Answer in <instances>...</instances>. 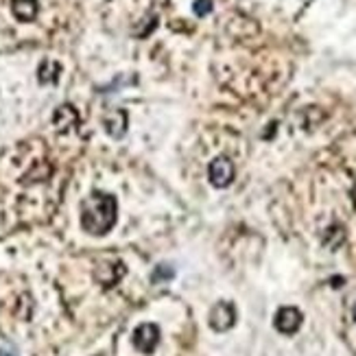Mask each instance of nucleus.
<instances>
[{
    "mask_svg": "<svg viewBox=\"0 0 356 356\" xmlns=\"http://www.w3.org/2000/svg\"><path fill=\"white\" fill-rule=\"evenodd\" d=\"M116 223V199L107 193H92L81 206V227L88 234H107Z\"/></svg>",
    "mask_w": 356,
    "mask_h": 356,
    "instance_id": "nucleus-1",
    "label": "nucleus"
},
{
    "mask_svg": "<svg viewBox=\"0 0 356 356\" xmlns=\"http://www.w3.org/2000/svg\"><path fill=\"white\" fill-rule=\"evenodd\" d=\"M208 177H210L212 186H216V188H225V186H229L232 179H234V164H232L225 156L216 158V160L210 162Z\"/></svg>",
    "mask_w": 356,
    "mask_h": 356,
    "instance_id": "nucleus-2",
    "label": "nucleus"
},
{
    "mask_svg": "<svg viewBox=\"0 0 356 356\" xmlns=\"http://www.w3.org/2000/svg\"><path fill=\"white\" fill-rule=\"evenodd\" d=\"M158 341H160V330L158 326H153V323H143V326H138L134 332V346L143 354H151L156 350Z\"/></svg>",
    "mask_w": 356,
    "mask_h": 356,
    "instance_id": "nucleus-3",
    "label": "nucleus"
},
{
    "mask_svg": "<svg viewBox=\"0 0 356 356\" xmlns=\"http://www.w3.org/2000/svg\"><path fill=\"white\" fill-rule=\"evenodd\" d=\"M234 321H236V311H234V306H232L229 302H219L214 308H212V313H210V326L214 330H229L232 326H234Z\"/></svg>",
    "mask_w": 356,
    "mask_h": 356,
    "instance_id": "nucleus-4",
    "label": "nucleus"
},
{
    "mask_svg": "<svg viewBox=\"0 0 356 356\" xmlns=\"http://www.w3.org/2000/svg\"><path fill=\"white\" fill-rule=\"evenodd\" d=\"M302 326V313L298 308L293 306H286V308H280L275 315V328L280 330L282 334H293L298 332Z\"/></svg>",
    "mask_w": 356,
    "mask_h": 356,
    "instance_id": "nucleus-5",
    "label": "nucleus"
},
{
    "mask_svg": "<svg viewBox=\"0 0 356 356\" xmlns=\"http://www.w3.org/2000/svg\"><path fill=\"white\" fill-rule=\"evenodd\" d=\"M11 9L18 20L31 22V20H35V15H38V0H13Z\"/></svg>",
    "mask_w": 356,
    "mask_h": 356,
    "instance_id": "nucleus-6",
    "label": "nucleus"
},
{
    "mask_svg": "<svg viewBox=\"0 0 356 356\" xmlns=\"http://www.w3.org/2000/svg\"><path fill=\"white\" fill-rule=\"evenodd\" d=\"M195 13L197 15H208L212 11V0H195Z\"/></svg>",
    "mask_w": 356,
    "mask_h": 356,
    "instance_id": "nucleus-7",
    "label": "nucleus"
},
{
    "mask_svg": "<svg viewBox=\"0 0 356 356\" xmlns=\"http://www.w3.org/2000/svg\"><path fill=\"white\" fill-rule=\"evenodd\" d=\"M354 319H356V306H354Z\"/></svg>",
    "mask_w": 356,
    "mask_h": 356,
    "instance_id": "nucleus-8",
    "label": "nucleus"
}]
</instances>
